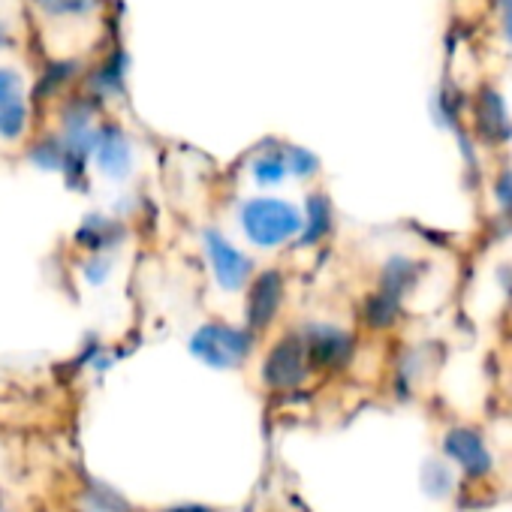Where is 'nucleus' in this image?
Listing matches in <instances>:
<instances>
[{"label":"nucleus","mask_w":512,"mask_h":512,"mask_svg":"<svg viewBox=\"0 0 512 512\" xmlns=\"http://www.w3.org/2000/svg\"><path fill=\"white\" fill-rule=\"evenodd\" d=\"M238 226L260 250H281L296 244L302 232V208L284 196H250L238 205Z\"/></svg>","instance_id":"obj_1"},{"label":"nucleus","mask_w":512,"mask_h":512,"mask_svg":"<svg viewBox=\"0 0 512 512\" xmlns=\"http://www.w3.org/2000/svg\"><path fill=\"white\" fill-rule=\"evenodd\" d=\"M187 350L196 362L211 371H238L256 353V335L247 332L241 323L226 320H205L187 338Z\"/></svg>","instance_id":"obj_2"},{"label":"nucleus","mask_w":512,"mask_h":512,"mask_svg":"<svg viewBox=\"0 0 512 512\" xmlns=\"http://www.w3.org/2000/svg\"><path fill=\"white\" fill-rule=\"evenodd\" d=\"M199 244H202V256H205V263H208V272H211L214 287H217L223 296H238V293H244V287H247L250 278L256 275L253 256H250L244 247H238V244H235L226 232H220L217 226L202 229Z\"/></svg>","instance_id":"obj_3"},{"label":"nucleus","mask_w":512,"mask_h":512,"mask_svg":"<svg viewBox=\"0 0 512 512\" xmlns=\"http://www.w3.org/2000/svg\"><path fill=\"white\" fill-rule=\"evenodd\" d=\"M311 362L305 353V344L299 338V332H284L278 335L260 359V383L266 392L275 395H290L296 389H302L311 380Z\"/></svg>","instance_id":"obj_4"},{"label":"nucleus","mask_w":512,"mask_h":512,"mask_svg":"<svg viewBox=\"0 0 512 512\" xmlns=\"http://www.w3.org/2000/svg\"><path fill=\"white\" fill-rule=\"evenodd\" d=\"M244 302H241V317H244V329L253 332L256 338L266 335L287 302V275L278 266L269 269H256V275L250 278V284L244 287Z\"/></svg>","instance_id":"obj_5"},{"label":"nucleus","mask_w":512,"mask_h":512,"mask_svg":"<svg viewBox=\"0 0 512 512\" xmlns=\"http://www.w3.org/2000/svg\"><path fill=\"white\" fill-rule=\"evenodd\" d=\"M296 332H299V338L305 344L311 371H344L353 362V356H356V338H353V332L344 329V326H338V323L308 320Z\"/></svg>","instance_id":"obj_6"},{"label":"nucleus","mask_w":512,"mask_h":512,"mask_svg":"<svg viewBox=\"0 0 512 512\" xmlns=\"http://www.w3.org/2000/svg\"><path fill=\"white\" fill-rule=\"evenodd\" d=\"M443 458L470 479H482L494 470V455L485 437L470 425H452L440 440Z\"/></svg>","instance_id":"obj_7"},{"label":"nucleus","mask_w":512,"mask_h":512,"mask_svg":"<svg viewBox=\"0 0 512 512\" xmlns=\"http://www.w3.org/2000/svg\"><path fill=\"white\" fill-rule=\"evenodd\" d=\"M127 238H130V229L124 217L103 214V211L85 214L82 223L73 229V244L85 256H115L127 244Z\"/></svg>","instance_id":"obj_8"},{"label":"nucleus","mask_w":512,"mask_h":512,"mask_svg":"<svg viewBox=\"0 0 512 512\" xmlns=\"http://www.w3.org/2000/svg\"><path fill=\"white\" fill-rule=\"evenodd\" d=\"M91 160L103 178L127 181L133 175V166H136V151H133L130 136L118 124H106V127H97Z\"/></svg>","instance_id":"obj_9"},{"label":"nucleus","mask_w":512,"mask_h":512,"mask_svg":"<svg viewBox=\"0 0 512 512\" xmlns=\"http://www.w3.org/2000/svg\"><path fill=\"white\" fill-rule=\"evenodd\" d=\"M28 121L31 109L22 76L10 67H0V142H19L28 133Z\"/></svg>","instance_id":"obj_10"},{"label":"nucleus","mask_w":512,"mask_h":512,"mask_svg":"<svg viewBox=\"0 0 512 512\" xmlns=\"http://www.w3.org/2000/svg\"><path fill=\"white\" fill-rule=\"evenodd\" d=\"M335 229V205L323 190L308 193L305 208H302V232L296 238L299 247H317L323 244Z\"/></svg>","instance_id":"obj_11"},{"label":"nucleus","mask_w":512,"mask_h":512,"mask_svg":"<svg viewBox=\"0 0 512 512\" xmlns=\"http://www.w3.org/2000/svg\"><path fill=\"white\" fill-rule=\"evenodd\" d=\"M73 512H133V506L109 482L85 479L73 494Z\"/></svg>","instance_id":"obj_12"},{"label":"nucleus","mask_w":512,"mask_h":512,"mask_svg":"<svg viewBox=\"0 0 512 512\" xmlns=\"http://www.w3.org/2000/svg\"><path fill=\"white\" fill-rule=\"evenodd\" d=\"M419 275H422V266H419L416 260L395 253V256H389V260H386V263L380 266V272H377V290L401 302V299L416 287Z\"/></svg>","instance_id":"obj_13"},{"label":"nucleus","mask_w":512,"mask_h":512,"mask_svg":"<svg viewBox=\"0 0 512 512\" xmlns=\"http://www.w3.org/2000/svg\"><path fill=\"white\" fill-rule=\"evenodd\" d=\"M250 178L256 181V187H263V190L281 187V184L290 178V169H287V148L266 145V148L256 151L253 160H250Z\"/></svg>","instance_id":"obj_14"},{"label":"nucleus","mask_w":512,"mask_h":512,"mask_svg":"<svg viewBox=\"0 0 512 512\" xmlns=\"http://www.w3.org/2000/svg\"><path fill=\"white\" fill-rule=\"evenodd\" d=\"M398 317H401V302L392 299V296H386V293H380V290L368 293V299L362 302V323L371 332L392 329L398 323Z\"/></svg>","instance_id":"obj_15"},{"label":"nucleus","mask_w":512,"mask_h":512,"mask_svg":"<svg viewBox=\"0 0 512 512\" xmlns=\"http://www.w3.org/2000/svg\"><path fill=\"white\" fill-rule=\"evenodd\" d=\"M419 479H422V491H425L428 497H434V500L449 497L452 488H455V470H452V464L443 461V458H428V461L422 464Z\"/></svg>","instance_id":"obj_16"},{"label":"nucleus","mask_w":512,"mask_h":512,"mask_svg":"<svg viewBox=\"0 0 512 512\" xmlns=\"http://www.w3.org/2000/svg\"><path fill=\"white\" fill-rule=\"evenodd\" d=\"M28 160L43 169V172H64L67 169V151H64V142L61 139H40L31 145L28 151Z\"/></svg>","instance_id":"obj_17"},{"label":"nucleus","mask_w":512,"mask_h":512,"mask_svg":"<svg viewBox=\"0 0 512 512\" xmlns=\"http://www.w3.org/2000/svg\"><path fill=\"white\" fill-rule=\"evenodd\" d=\"M115 272V263H112V256H82V263H79V275L82 281L91 287V290H100L109 284Z\"/></svg>","instance_id":"obj_18"},{"label":"nucleus","mask_w":512,"mask_h":512,"mask_svg":"<svg viewBox=\"0 0 512 512\" xmlns=\"http://www.w3.org/2000/svg\"><path fill=\"white\" fill-rule=\"evenodd\" d=\"M112 365H115V353L106 350V344L97 338H91L79 353V368H91L97 374H106V371H112Z\"/></svg>","instance_id":"obj_19"},{"label":"nucleus","mask_w":512,"mask_h":512,"mask_svg":"<svg viewBox=\"0 0 512 512\" xmlns=\"http://www.w3.org/2000/svg\"><path fill=\"white\" fill-rule=\"evenodd\" d=\"M287 169L293 178L299 181H308L320 172V160L308 151V148H299V145H287Z\"/></svg>","instance_id":"obj_20"},{"label":"nucleus","mask_w":512,"mask_h":512,"mask_svg":"<svg viewBox=\"0 0 512 512\" xmlns=\"http://www.w3.org/2000/svg\"><path fill=\"white\" fill-rule=\"evenodd\" d=\"M494 199L503 211H512V172H503L494 181Z\"/></svg>","instance_id":"obj_21"},{"label":"nucleus","mask_w":512,"mask_h":512,"mask_svg":"<svg viewBox=\"0 0 512 512\" xmlns=\"http://www.w3.org/2000/svg\"><path fill=\"white\" fill-rule=\"evenodd\" d=\"M160 512H217V509L205 503H175V506H163Z\"/></svg>","instance_id":"obj_22"},{"label":"nucleus","mask_w":512,"mask_h":512,"mask_svg":"<svg viewBox=\"0 0 512 512\" xmlns=\"http://www.w3.org/2000/svg\"><path fill=\"white\" fill-rule=\"evenodd\" d=\"M0 512H7V503H4V497H0Z\"/></svg>","instance_id":"obj_23"}]
</instances>
